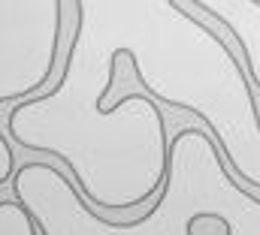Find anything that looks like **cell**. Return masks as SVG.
<instances>
[{
	"instance_id": "6da1fadb",
	"label": "cell",
	"mask_w": 260,
	"mask_h": 235,
	"mask_svg": "<svg viewBox=\"0 0 260 235\" xmlns=\"http://www.w3.org/2000/svg\"><path fill=\"white\" fill-rule=\"evenodd\" d=\"M127 100H142L151 106V112L157 118V127H160V157H173L176 151V142L188 133H197L200 139L209 142L212 154H215V163L221 169V175L230 181V187L236 193H242L245 199H251L260 208V181L248 178L233 160V154L227 151L221 133L215 130V124L203 115L200 109L188 106V103H179V100H170V97H160L145 79H142V69H139V60L133 49H115L112 58H109V82L103 88V94L97 97V115H112L118 112Z\"/></svg>"
},
{
	"instance_id": "7a4b0ae2",
	"label": "cell",
	"mask_w": 260,
	"mask_h": 235,
	"mask_svg": "<svg viewBox=\"0 0 260 235\" xmlns=\"http://www.w3.org/2000/svg\"><path fill=\"white\" fill-rule=\"evenodd\" d=\"M0 145L9 148L12 157H15V163H18V172L12 178V184H9V187H12V196H18V178L24 175L27 169H49V172H58L61 181L67 184V190L76 196L79 208H82L91 220H97V223H103V226H109V229H136V226L148 223V220L157 214V208L164 205V199H167V193H170V181H173V157H160L157 181H154L139 199L112 205V202H100V199L88 190V184L82 181L79 169L73 166V160L67 157L64 151L24 145V142L18 139L15 127H12V124H3V121H0Z\"/></svg>"
},
{
	"instance_id": "3957f363",
	"label": "cell",
	"mask_w": 260,
	"mask_h": 235,
	"mask_svg": "<svg viewBox=\"0 0 260 235\" xmlns=\"http://www.w3.org/2000/svg\"><path fill=\"white\" fill-rule=\"evenodd\" d=\"M82 12L85 9H82L79 0H58L55 3V43H52V55H49V69H46V75L37 85L0 97V106H3L0 121L3 124L15 127V115L18 112H24L27 106L46 103L55 94H61V88L67 85V75H70V66H73L79 36H82V21H85Z\"/></svg>"
},
{
	"instance_id": "277c9868",
	"label": "cell",
	"mask_w": 260,
	"mask_h": 235,
	"mask_svg": "<svg viewBox=\"0 0 260 235\" xmlns=\"http://www.w3.org/2000/svg\"><path fill=\"white\" fill-rule=\"evenodd\" d=\"M170 9L182 12L188 21H194L197 27L206 30V36H212L224 55L230 58V63L236 66L239 79H242V88L248 94V103H251V115H254V124H257V133H260V79L254 72V63H251V55L245 49V40L239 36V30L224 18L218 15L215 6L209 3H200V0H170Z\"/></svg>"
},
{
	"instance_id": "5b68a950",
	"label": "cell",
	"mask_w": 260,
	"mask_h": 235,
	"mask_svg": "<svg viewBox=\"0 0 260 235\" xmlns=\"http://www.w3.org/2000/svg\"><path fill=\"white\" fill-rule=\"evenodd\" d=\"M185 235H233V223L218 211H197L185 223Z\"/></svg>"
},
{
	"instance_id": "8992f818",
	"label": "cell",
	"mask_w": 260,
	"mask_h": 235,
	"mask_svg": "<svg viewBox=\"0 0 260 235\" xmlns=\"http://www.w3.org/2000/svg\"><path fill=\"white\" fill-rule=\"evenodd\" d=\"M0 205L3 208H15L24 220H27V229H30V235H49V229H46V223L37 217V211L21 199V196H12V199H0Z\"/></svg>"
},
{
	"instance_id": "52a82bcc",
	"label": "cell",
	"mask_w": 260,
	"mask_h": 235,
	"mask_svg": "<svg viewBox=\"0 0 260 235\" xmlns=\"http://www.w3.org/2000/svg\"><path fill=\"white\" fill-rule=\"evenodd\" d=\"M254 6H257V9H260V0H254Z\"/></svg>"
}]
</instances>
